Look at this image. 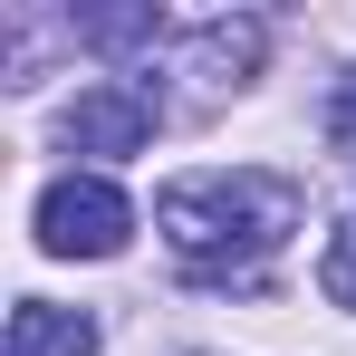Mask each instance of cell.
Here are the masks:
<instances>
[{
    "mask_svg": "<svg viewBox=\"0 0 356 356\" xmlns=\"http://www.w3.org/2000/svg\"><path fill=\"white\" fill-rule=\"evenodd\" d=\"M154 87H135V77H106V87H77V106L58 116V135L77 154H145L154 145Z\"/></svg>",
    "mask_w": 356,
    "mask_h": 356,
    "instance_id": "3957f363",
    "label": "cell"
},
{
    "mask_svg": "<svg viewBox=\"0 0 356 356\" xmlns=\"http://www.w3.org/2000/svg\"><path fill=\"white\" fill-rule=\"evenodd\" d=\"M260 49H270L260 19H212V29H193V77H202V87H241V77L260 67Z\"/></svg>",
    "mask_w": 356,
    "mask_h": 356,
    "instance_id": "5b68a950",
    "label": "cell"
},
{
    "mask_svg": "<svg viewBox=\"0 0 356 356\" xmlns=\"http://www.w3.org/2000/svg\"><path fill=\"white\" fill-rule=\"evenodd\" d=\"M298 222H308V193L289 174H260V164H241V174H183V183L154 193V232L174 241V260L202 270V280H250Z\"/></svg>",
    "mask_w": 356,
    "mask_h": 356,
    "instance_id": "6da1fadb",
    "label": "cell"
},
{
    "mask_svg": "<svg viewBox=\"0 0 356 356\" xmlns=\"http://www.w3.org/2000/svg\"><path fill=\"white\" fill-rule=\"evenodd\" d=\"M318 289L337 298V308H356V232H327V260H318Z\"/></svg>",
    "mask_w": 356,
    "mask_h": 356,
    "instance_id": "52a82bcc",
    "label": "cell"
},
{
    "mask_svg": "<svg viewBox=\"0 0 356 356\" xmlns=\"http://www.w3.org/2000/svg\"><path fill=\"white\" fill-rule=\"evenodd\" d=\"M135 232V202L106 174H58L39 193V250L49 260H116Z\"/></svg>",
    "mask_w": 356,
    "mask_h": 356,
    "instance_id": "7a4b0ae2",
    "label": "cell"
},
{
    "mask_svg": "<svg viewBox=\"0 0 356 356\" xmlns=\"http://www.w3.org/2000/svg\"><path fill=\"white\" fill-rule=\"evenodd\" d=\"M0 356H97V318L87 308H58V298H19Z\"/></svg>",
    "mask_w": 356,
    "mask_h": 356,
    "instance_id": "277c9868",
    "label": "cell"
},
{
    "mask_svg": "<svg viewBox=\"0 0 356 356\" xmlns=\"http://www.w3.org/2000/svg\"><path fill=\"white\" fill-rule=\"evenodd\" d=\"M327 145H337V154H356V77L327 97Z\"/></svg>",
    "mask_w": 356,
    "mask_h": 356,
    "instance_id": "ba28073f",
    "label": "cell"
},
{
    "mask_svg": "<svg viewBox=\"0 0 356 356\" xmlns=\"http://www.w3.org/2000/svg\"><path fill=\"white\" fill-rule=\"evenodd\" d=\"M164 19L154 10H77V39H97V49H135V39H154Z\"/></svg>",
    "mask_w": 356,
    "mask_h": 356,
    "instance_id": "8992f818",
    "label": "cell"
}]
</instances>
